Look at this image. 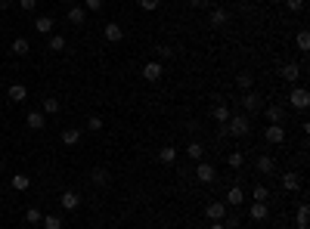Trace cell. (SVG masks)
Here are the masks:
<instances>
[{
    "instance_id": "obj_26",
    "label": "cell",
    "mask_w": 310,
    "mask_h": 229,
    "mask_svg": "<svg viewBox=\"0 0 310 229\" xmlns=\"http://www.w3.org/2000/svg\"><path fill=\"white\" fill-rule=\"evenodd\" d=\"M62 143L65 146H78V143H81V130H62Z\"/></svg>"
},
{
    "instance_id": "obj_43",
    "label": "cell",
    "mask_w": 310,
    "mask_h": 229,
    "mask_svg": "<svg viewBox=\"0 0 310 229\" xmlns=\"http://www.w3.org/2000/svg\"><path fill=\"white\" fill-rule=\"evenodd\" d=\"M211 229H226V226H223V220H214V223H211Z\"/></svg>"
},
{
    "instance_id": "obj_34",
    "label": "cell",
    "mask_w": 310,
    "mask_h": 229,
    "mask_svg": "<svg viewBox=\"0 0 310 229\" xmlns=\"http://www.w3.org/2000/svg\"><path fill=\"white\" fill-rule=\"evenodd\" d=\"M87 130H90V133H99V130H102V118L90 114V118H87Z\"/></svg>"
},
{
    "instance_id": "obj_24",
    "label": "cell",
    "mask_w": 310,
    "mask_h": 229,
    "mask_svg": "<svg viewBox=\"0 0 310 229\" xmlns=\"http://www.w3.org/2000/svg\"><path fill=\"white\" fill-rule=\"evenodd\" d=\"M44 229H62V217L59 214H44Z\"/></svg>"
},
{
    "instance_id": "obj_29",
    "label": "cell",
    "mask_w": 310,
    "mask_h": 229,
    "mask_svg": "<svg viewBox=\"0 0 310 229\" xmlns=\"http://www.w3.org/2000/svg\"><path fill=\"white\" fill-rule=\"evenodd\" d=\"M50 50L53 53H62L65 50V38H62V34H50Z\"/></svg>"
},
{
    "instance_id": "obj_19",
    "label": "cell",
    "mask_w": 310,
    "mask_h": 229,
    "mask_svg": "<svg viewBox=\"0 0 310 229\" xmlns=\"http://www.w3.org/2000/svg\"><path fill=\"white\" fill-rule=\"evenodd\" d=\"M9 50H13L16 56H28V50H31V43H28L25 38H16L13 43H9Z\"/></svg>"
},
{
    "instance_id": "obj_39",
    "label": "cell",
    "mask_w": 310,
    "mask_h": 229,
    "mask_svg": "<svg viewBox=\"0 0 310 229\" xmlns=\"http://www.w3.org/2000/svg\"><path fill=\"white\" fill-rule=\"evenodd\" d=\"M285 6H289L292 13H301V9H304V0H285Z\"/></svg>"
},
{
    "instance_id": "obj_17",
    "label": "cell",
    "mask_w": 310,
    "mask_h": 229,
    "mask_svg": "<svg viewBox=\"0 0 310 229\" xmlns=\"http://www.w3.org/2000/svg\"><path fill=\"white\" fill-rule=\"evenodd\" d=\"M226 19H229V13H226L223 6H217V9H211V19L208 22H211L214 28H221V25H226Z\"/></svg>"
},
{
    "instance_id": "obj_3",
    "label": "cell",
    "mask_w": 310,
    "mask_h": 229,
    "mask_svg": "<svg viewBox=\"0 0 310 229\" xmlns=\"http://www.w3.org/2000/svg\"><path fill=\"white\" fill-rule=\"evenodd\" d=\"M59 204H62V211L72 214V211L81 208V195H78L75 189H68V192H62V195H59Z\"/></svg>"
},
{
    "instance_id": "obj_27",
    "label": "cell",
    "mask_w": 310,
    "mask_h": 229,
    "mask_svg": "<svg viewBox=\"0 0 310 229\" xmlns=\"http://www.w3.org/2000/svg\"><path fill=\"white\" fill-rule=\"evenodd\" d=\"M214 121L217 124H226L229 121V109L223 106V102H221V106H214Z\"/></svg>"
},
{
    "instance_id": "obj_40",
    "label": "cell",
    "mask_w": 310,
    "mask_h": 229,
    "mask_svg": "<svg viewBox=\"0 0 310 229\" xmlns=\"http://www.w3.org/2000/svg\"><path fill=\"white\" fill-rule=\"evenodd\" d=\"M307 214H310L307 204H301V208H298V214H295V220H298V223H307Z\"/></svg>"
},
{
    "instance_id": "obj_49",
    "label": "cell",
    "mask_w": 310,
    "mask_h": 229,
    "mask_svg": "<svg viewBox=\"0 0 310 229\" xmlns=\"http://www.w3.org/2000/svg\"><path fill=\"white\" fill-rule=\"evenodd\" d=\"M0 229H3V226H0Z\"/></svg>"
},
{
    "instance_id": "obj_4",
    "label": "cell",
    "mask_w": 310,
    "mask_h": 229,
    "mask_svg": "<svg viewBox=\"0 0 310 229\" xmlns=\"http://www.w3.org/2000/svg\"><path fill=\"white\" fill-rule=\"evenodd\" d=\"M289 106L298 109V112H304L310 106V93H307V90H292V93H289Z\"/></svg>"
},
{
    "instance_id": "obj_46",
    "label": "cell",
    "mask_w": 310,
    "mask_h": 229,
    "mask_svg": "<svg viewBox=\"0 0 310 229\" xmlns=\"http://www.w3.org/2000/svg\"><path fill=\"white\" fill-rule=\"evenodd\" d=\"M3 167H6V164H3V158H0V170H3Z\"/></svg>"
},
{
    "instance_id": "obj_35",
    "label": "cell",
    "mask_w": 310,
    "mask_h": 229,
    "mask_svg": "<svg viewBox=\"0 0 310 229\" xmlns=\"http://www.w3.org/2000/svg\"><path fill=\"white\" fill-rule=\"evenodd\" d=\"M251 195H255V201H267L270 198V189L267 186H255V189H251Z\"/></svg>"
},
{
    "instance_id": "obj_8",
    "label": "cell",
    "mask_w": 310,
    "mask_h": 229,
    "mask_svg": "<svg viewBox=\"0 0 310 229\" xmlns=\"http://www.w3.org/2000/svg\"><path fill=\"white\" fill-rule=\"evenodd\" d=\"M205 217H208L211 223H214V220H223V217H226V204H223V201H211L208 208H205Z\"/></svg>"
},
{
    "instance_id": "obj_11",
    "label": "cell",
    "mask_w": 310,
    "mask_h": 229,
    "mask_svg": "<svg viewBox=\"0 0 310 229\" xmlns=\"http://www.w3.org/2000/svg\"><path fill=\"white\" fill-rule=\"evenodd\" d=\"M248 217H251V220H267V217H270V211H267V201H255V204H251V211H248Z\"/></svg>"
},
{
    "instance_id": "obj_44",
    "label": "cell",
    "mask_w": 310,
    "mask_h": 229,
    "mask_svg": "<svg viewBox=\"0 0 310 229\" xmlns=\"http://www.w3.org/2000/svg\"><path fill=\"white\" fill-rule=\"evenodd\" d=\"M189 3H192V6H202V3H205V0H189Z\"/></svg>"
},
{
    "instance_id": "obj_9",
    "label": "cell",
    "mask_w": 310,
    "mask_h": 229,
    "mask_svg": "<svg viewBox=\"0 0 310 229\" xmlns=\"http://www.w3.org/2000/svg\"><path fill=\"white\" fill-rule=\"evenodd\" d=\"M242 106H245V112H261V109H264V99H261V93L248 90V93H245V99H242Z\"/></svg>"
},
{
    "instance_id": "obj_42",
    "label": "cell",
    "mask_w": 310,
    "mask_h": 229,
    "mask_svg": "<svg viewBox=\"0 0 310 229\" xmlns=\"http://www.w3.org/2000/svg\"><path fill=\"white\" fill-rule=\"evenodd\" d=\"M158 56H162V59H171V56H174V50H171V47H158Z\"/></svg>"
},
{
    "instance_id": "obj_30",
    "label": "cell",
    "mask_w": 310,
    "mask_h": 229,
    "mask_svg": "<svg viewBox=\"0 0 310 229\" xmlns=\"http://www.w3.org/2000/svg\"><path fill=\"white\" fill-rule=\"evenodd\" d=\"M28 186H31V180H28L25 174H16V177H13V189H19V192H25Z\"/></svg>"
},
{
    "instance_id": "obj_6",
    "label": "cell",
    "mask_w": 310,
    "mask_h": 229,
    "mask_svg": "<svg viewBox=\"0 0 310 229\" xmlns=\"http://www.w3.org/2000/svg\"><path fill=\"white\" fill-rule=\"evenodd\" d=\"M196 177H199V183H214V177H217V170H214V164H205V161H196Z\"/></svg>"
},
{
    "instance_id": "obj_33",
    "label": "cell",
    "mask_w": 310,
    "mask_h": 229,
    "mask_svg": "<svg viewBox=\"0 0 310 229\" xmlns=\"http://www.w3.org/2000/svg\"><path fill=\"white\" fill-rule=\"evenodd\" d=\"M41 112L56 114V112H59V99H53V96H50V99H44V109H41Z\"/></svg>"
},
{
    "instance_id": "obj_20",
    "label": "cell",
    "mask_w": 310,
    "mask_h": 229,
    "mask_svg": "<svg viewBox=\"0 0 310 229\" xmlns=\"http://www.w3.org/2000/svg\"><path fill=\"white\" fill-rule=\"evenodd\" d=\"M84 19H87V9H81V6L68 9V22H72V25H84Z\"/></svg>"
},
{
    "instance_id": "obj_16",
    "label": "cell",
    "mask_w": 310,
    "mask_h": 229,
    "mask_svg": "<svg viewBox=\"0 0 310 229\" xmlns=\"http://www.w3.org/2000/svg\"><path fill=\"white\" fill-rule=\"evenodd\" d=\"M264 118H267L270 124H282L285 112H282V106H270V109H264Z\"/></svg>"
},
{
    "instance_id": "obj_41",
    "label": "cell",
    "mask_w": 310,
    "mask_h": 229,
    "mask_svg": "<svg viewBox=\"0 0 310 229\" xmlns=\"http://www.w3.org/2000/svg\"><path fill=\"white\" fill-rule=\"evenodd\" d=\"M87 9H90V13H99V9H102V0H87Z\"/></svg>"
},
{
    "instance_id": "obj_38",
    "label": "cell",
    "mask_w": 310,
    "mask_h": 229,
    "mask_svg": "<svg viewBox=\"0 0 310 229\" xmlns=\"http://www.w3.org/2000/svg\"><path fill=\"white\" fill-rule=\"evenodd\" d=\"M19 9H25V13H34V9H38V0H19Z\"/></svg>"
},
{
    "instance_id": "obj_12",
    "label": "cell",
    "mask_w": 310,
    "mask_h": 229,
    "mask_svg": "<svg viewBox=\"0 0 310 229\" xmlns=\"http://www.w3.org/2000/svg\"><path fill=\"white\" fill-rule=\"evenodd\" d=\"M102 34H106V40H112V43H118V40L124 38V31H121V25H118V22H109Z\"/></svg>"
},
{
    "instance_id": "obj_2",
    "label": "cell",
    "mask_w": 310,
    "mask_h": 229,
    "mask_svg": "<svg viewBox=\"0 0 310 229\" xmlns=\"http://www.w3.org/2000/svg\"><path fill=\"white\" fill-rule=\"evenodd\" d=\"M162 75H165V65L162 62H146L143 65V81L155 84V81H162Z\"/></svg>"
},
{
    "instance_id": "obj_31",
    "label": "cell",
    "mask_w": 310,
    "mask_h": 229,
    "mask_svg": "<svg viewBox=\"0 0 310 229\" xmlns=\"http://www.w3.org/2000/svg\"><path fill=\"white\" fill-rule=\"evenodd\" d=\"M295 43H298V50H310V34L307 31H298V38H295Z\"/></svg>"
},
{
    "instance_id": "obj_1",
    "label": "cell",
    "mask_w": 310,
    "mask_h": 229,
    "mask_svg": "<svg viewBox=\"0 0 310 229\" xmlns=\"http://www.w3.org/2000/svg\"><path fill=\"white\" fill-rule=\"evenodd\" d=\"M248 130H251L248 114H229V121H226V133L229 136H245Z\"/></svg>"
},
{
    "instance_id": "obj_45",
    "label": "cell",
    "mask_w": 310,
    "mask_h": 229,
    "mask_svg": "<svg viewBox=\"0 0 310 229\" xmlns=\"http://www.w3.org/2000/svg\"><path fill=\"white\" fill-rule=\"evenodd\" d=\"M62 3H68V6H72V3H75V0H62Z\"/></svg>"
},
{
    "instance_id": "obj_48",
    "label": "cell",
    "mask_w": 310,
    "mask_h": 229,
    "mask_svg": "<svg viewBox=\"0 0 310 229\" xmlns=\"http://www.w3.org/2000/svg\"><path fill=\"white\" fill-rule=\"evenodd\" d=\"M0 143H3V136H0Z\"/></svg>"
},
{
    "instance_id": "obj_10",
    "label": "cell",
    "mask_w": 310,
    "mask_h": 229,
    "mask_svg": "<svg viewBox=\"0 0 310 229\" xmlns=\"http://www.w3.org/2000/svg\"><path fill=\"white\" fill-rule=\"evenodd\" d=\"M245 201V192L242 189H239V186H233V189H226V208H239V204H242Z\"/></svg>"
},
{
    "instance_id": "obj_7",
    "label": "cell",
    "mask_w": 310,
    "mask_h": 229,
    "mask_svg": "<svg viewBox=\"0 0 310 229\" xmlns=\"http://www.w3.org/2000/svg\"><path fill=\"white\" fill-rule=\"evenodd\" d=\"M25 124L31 130H44V124H47V114H44L41 109H31L28 114H25Z\"/></svg>"
},
{
    "instance_id": "obj_5",
    "label": "cell",
    "mask_w": 310,
    "mask_h": 229,
    "mask_svg": "<svg viewBox=\"0 0 310 229\" xmlns=\"http://www.w3.org/2000/svg\"><path fill=\"white\" fill-rule=\"evenodd\" d=\"M264 140H267V143H273V146L285 143V127H282V124H270V127L264 130Z\"/></svg>"
},
{
    "instance_id": "obj_32",
    "label": "cell",
    "mask_w": 310,
    "mask_h": 229,
    "mask_svg": "<svg viewBox=\"0 0 310 229\" xmlns=\"http://www.w3.org/2000/svg\"><path fill=\"white\" fill-rule=\"evenodd\" d=\"M236 84H239V87H242V90H251V87H255V77H251L248 72H242V75H239V77H236Z\"/></svg>"
},
{
    "instance_id": "obj_22",
    "label": "cell",
    "mask_w": 310,
    "mask_h": 229,
    "mask_svg": "<svg viewBox=\"0 0 310 229\" xmlns=\"http://www.w3.org/2000/svg\"><path fill=\"white\" fill-rule=\"evenodd\" d=\"M298 75H301V68H298L295 62L282 65V77H285V81H289V84H295V81H298Z\"/></svg>"
},
{
    "instance_id": "obj_37",
    "label": "cell",
    "mask_w": 310,
    "mask_h": 229,
    "mask_svg": "<svg viewBox=\"0 0 310 229\" xmlns=\"http://www.w3.org/2000/svg\"><path fill=\"white\" fill-rule=\"evenodd\" d=\"M226 164H229V167H242V164H245V161H242V152H233V155L226 158Z\"/></svg>"
},
{
    "instance_id": "obj_14",
    "label": "cell",
    "mask_w": 310,
    "mask_h": 229,
    "mask_svg": "<svg viewBox=\"0 0 310 229\" xmlns=\"http://www.w3.org/2000/svg\"><path fill=\"white\" fill-rule=\"evenodd\" d=\"M186 158H189V161H202V158H205V146L192 140V143L186 146Z\"/></svg>"
},
{
    "instance_id": "obj_23",
    "label": "cell",
    "mask_w": 310,
    "mask_h": 229,
    "mask_svg": "<svg viewBox=\"0 0 310 229\" xmlns=\"http://www.w3.org/2000/svg\"><path fill=\"white\" fill-rule=\"evenodd\" d=\"M90 180H93V183H96V186H99V189H106V186H109V170H102V167H96V170H93V174H90Z\"/></svg>"
},
{
    "instance_id": "obj_13",
    "label": "cell",
    "mask_w": 310,
    "mask_h": 229,
    "mask_svg": "<svg viewBox=\"0 0 310 229\" xmlns=\"http://www.w3.org/2000/svg\"><path fill=\"white\" fill-rule=\"evenodd\" d=\"M6 96L13 99V102H25V96H28V87H25V84H13V87L6 90Z\"/></svg>"
},
{
    "instance_id": "obj_36",
    "label": "cell",
    "mask_w": 310,
    "mask_h": 229,
    "mask_svg": "<svg viewBox=\"0 0 310 229\" xmlns=\"http://www.w3.org/2000/svg\"><path fill=\"white\" fill-rule=\"evenodd\" d=\"M158 6H162V0H140V9H146V13H155Z\"/></svg>"
},
{
    "instance_id": "obj_28",
    "label": "cell",
    "mask_w": 310,
    "mask_h": 229,
    "mask_svg": "<svg viewBox=\"0 0 310 229\" xmlns=\"http://www.w3.org/2000/svg\"><path fill=\"white\" fill-rule=\"evenodd\" d=\"M25 220H28L31 226H38V223L44 220V211H41V208H28V211H25Z\"/></svg>"
},
{
    "instance_id": "obj_18",
    "label": "cell",
    "mask_w": 310,
    "mask_h": 229,
    "mask_svg": "<svg viewBox=\"0 0 310 229\" xmlns=\"http://www.w3.org/2000/svg\"><path fill=\"white\" fill-rule=\"evenodd\" d=\"M34 28H38V34H53V19L50 16H38L34 19Z\"/></svg>"
},
{
    "instance_id": "obj_25",
    "label": "cell",
    "mask_w": 310,
    "mask_h": 229,
    "mask_svg": "<svg viewBox=\"0 0 310 229\" xmlns=\"http://www.w3.org/2000/svg\"><path fill=\"white\" fill-rule=\"evenodd\" d=\"M298 186H301V180H298V174H292V170H289V174H282V189L295 192Z\"/></svg>"
},
{
    "instance_id": "obj_47",
    "label": "cell",
    "mask_w": 310,
    "mask_h": 229,
    "mask_svg": "<svg viewBox=\"0 0 310 229\" xmlns=\"http://www.w3.org/2000/svg\"><path fill=\"white\" fill-rule=\"evenodd\" d=\"M298 229H307V226H304V223H298Z\"/></svg>"
},
{
    "instance_id": "obj_21",
    "label": "cell",
    "mask_w": 310,
    "mask_h": 229,
    "mask_svg": "<svg viewBox=\"0 0 310 229\" xmlns=\"http://www.w3.org/2000/svg\"><path fill=\"white\" fill-rule=\"evenodd\" d=\"M258 170H261V174H273V170H276V161H273L270 155H261L258 158Z\"/></svg>"
},
{
    "instance_id": "obj_15",
    "label": "cell",
    "mask_w": 310,
    "mask_h": 229,
    "mask_svg": "<svg viewBox=\"0 0 310 229\" xmlns=\"http://www.w3.org/2000/svg\"><path fill=\"white\" fill-rule=\"evenodd\" d=\"M158 161H162V164H174L177 161V149L174 146H162V149H158Z\"/></svg>"
}]
</instances>
